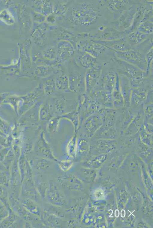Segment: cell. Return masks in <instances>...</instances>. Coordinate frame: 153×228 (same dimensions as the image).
<instances>
[{"label": "cell", "instance_id": "1", "mask_svg": "<svg viewBox=\"0 0 153 228\" xmlns=\"http://www.w3.org/2000/svg\"><path fill=\"white\" fill-rule=\"evenodd\" d=\"M96 1H85L72 12L74 23L80 26L85 32L96 30L107 19V9Z\"/></svg>", "mask_w": 153, "mask_h": 228}, {"label": "cell", "instance_id": "2", "mask_svg": "<svg viewBox=\"0 0 153 228\" xmlns=\"http://www.w3.org/2000/svg\"><path fill=\"white\" fill-rule=\"evenodd\" d=\"M0 19L8 25H12L14 23V18L10 11L5 10L0 13Z\"/></svg>", "mask_w": 153, "mask_h": 228}, {"label": "cell", "instance_id": "3", "mask_svg": "<svg viewBox=\"0 0 153 228\" xmlns=\"http://www.w3.org/2000/svg\"><path fill=\"white\" fill-rule=\"evenodd\" d=\"M72 164L73 163L71 161H67V160L62 161L59 163V165L60 168L63 171H68L69 170L72 166Z\"/></svg>", "mask_w": 153, "mask_h": 228}, {"label": "cell", "instance_id": "4", "mask_svg": "<svg viewBox=\"0 0 153 228\" xmlns=\"http://www.w3.org/2000/svg\"><path fill=\"white\" fill-rule=\"evenodd\" d=\"M119 211L118 210H116V212H115V216H116V217H118L119 216Z\"/></svg>", "mask_w": 153, "mask_h": 228}, {"label": "cell", "instance_id": "5", "mask_svg": "<svg viewBox=\"0 0 153 228\" xmlns=\"http://www.w3.org/2000/svg\"><path fill=\"white\" fill-rule=\"evenodd\" d=\"M125 211L124 210H123L122 211V212H121L122 216L123 217H124L125 216Z\"/></svg>", "mask_w": 153, "mask_h": 228}]
</instances>
